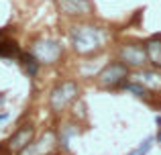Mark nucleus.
Masks as SVG:
<instances>
[{"instance_id": "nucleus-1", "label": "nucleus", "mask_w": 161, "mask_h": 155, "mask_svg": "<svg viewBox=\"0 0 161 155\" xmlns=\"http://www.w3.org/2000/svg\"><path fill=\"white\" fill-rule=\"evenodd\" d=\"M71 43L78 53H94L104 45V33L98 27H74Z\"/></svg>"}, {"instance_id": "nucleus-2", "label": "nucleus", "mask_w": 161, "mask_h": 155, "mask_svg": "<svg viewBox=\"0 0 161 155\" xmlns=\"http://www.w3.org/2000/svg\"><path fill=\"white\" fill-rule=\"evenodd\" d=\"M31 53L39 59V64H55V61L61 57L63 49L57 41H51V39H39L33 43L31 47Z\"/></svg>"}, {"instance_id": "nucleus-3", "label": "nucleus", "mask_w": 161, "mask_h": 155, "mask_svg": "<svg viewBox=\"0 0 161 155\" xmlns=\"http://www.w3.org/2000/svg\"><path fill=\"white\" fill-rule=\"evenodd\" d=\"M75 96H78V84L75 82H61L59 86L53 88L49 102H51V108L55 112H61Z\"/></svg>"}, {"instance_id": "nucleus-4", "label": "nucleus", "mask_w": 161, "mask_h": 155, "mask_svg": "<svg viewBox=\"0 0 161 155\" xmlns=\"http://www.w3.org/2000/svg\"><path fill=\"white\" fill-rule=\"evenodd\" d=\"M129 76L126 64H110L98 74V82L102 88H118L125 84V78Z\"/></svg>"}, {"instance_id": "nucleus-5", "label": "nucleus", "mask_w": 161, "mask_h": 155, "mask_svg": "<svg viewBox=\"0 0 161 155\" xmlns=\"http://www.w3.org/2000/svg\"><path fill=\"white\" fill-rule=\"evenodd\" d=\"M57 147V137H55L53 131H45L43 135L39 137V141L35 143H29L27 147L20 151V155H51Z\"/></svg>"}, {"instance_id": "nucleus-6", "label": "nucleus", "mask_w": 161, "mask_h": 155, "mask_svg": "<svg viewBox=\"0 0 161 155\" xmlns=\"http://www.w3.org/2000/svg\"><path fill=\"white\" fill-rule=\"evenodd\" d=\"M120 59H122V64H126V65L139 68V65H143L149 57H147V49L141 47V45H125V47L120 49Z\"/></svg>"}, {"instance_id": "nucleus-7", "label": "nucleus", "mask_w": 161, "mask_h": 155, "mask_svg": "<svg viewBox=\"0 0 161 155\" xmlns=\"http://www.w3.org/2000/svg\"><path fill=\"white\" fill-rule=\"evenodd\" d=\"M33 135H35L33 127H20L19 131H16L14 135L8 139V147H10L12 151H19V153H20V151H23V149L33 141Z\"/></svg>"}, {"instance_id": "nucleus-8", "label": "nucleus", "mask_w": 161, "mask_h": 155, "mask_svg": "<svg viewBox=\"0 0 161 155\" xmlns=\"http://www.w3.org/2000/svg\"><path fill=\"white\" fill-rule=\"evenodd\" d=\"M59 6L67 14H90L92 12L90 0H61Z\"/></svg>"}, {"instance_id": "nucleus-9", "label": "nucleus", "mask_w": 161, "mask_h": 155, "mask_svg": "<svg viewBox=\"0 0 161 155\" xmlns=\"http://www.w3.org/2000/svg\"><path fill=\"white\" fill-rule=\"evenodd\" d=\"M147 57L155 68H161V37H153L147 41Z\"/></svg>"}, {"instance_id": "nucleus-10", "label": "nucleus", "mask_w": 161, "mask_h": 155, "mask_svg": "<svg viewBox=\"0 0 161 155\" xmlns=\"http://www.w3.org/2000/svg\"><path fill=\"white\" fill-rule=\"evenodd\" d=\"M23 65H25V69H27V74L29 76H37V72H39V59H37L33 53H25L23 55Z\"/></svg>"}, {"instance_id": "nucleus-11", "label": "nucleus", "mask_w": 161, "mask_h": 155, "mask_svg": "<svg viewBox=\"0 0 161 155\" xmlns=\"http://www.w3.org/2000/svg\"><path fill=\"white\" fill-rule=\"evenodd\" d=\"M122 88H125L126 92H133V94L139 96V98H145L147 92H149L145 88V84H141L139 80H137V82H125V84H122Z\"/></svg>"}, {"instance_id": "nucleus-12", "label": "nucleus", "mask_w": 161, "mask_h": 155, "mask_svg": "<svg viewBox=\"0 0 161 155\" xmlns=\"http://www.w3.org/2000/svg\"><path fill=\"white\" fill-rule=\"evenodd\" d=\"M74 135H78V129H75L74 125H65V127L61 129V135H59V143H61L63 147H67V145H69V139Z\"/></svg>"}, {"instance_id": "nucleus-13", "label": "nucleus", "mask_w": 161, "mask_h": 155, "mask_svg": "<svg viewBox=\"0 0 161 155\" xmlns=\"http://www.w3.org/2000/svg\"><path fill=\"white\" fill-rule=\"evenodd\" d=\"M137 78H139L141 84H147V86H151V88H155L159 84V76L153 74V72H143V74H139Z\"/></svg>"}, {"instance_id": "nucleus-14", "label": "nucleus", "mask_w": 161, "mask_h": 155, "mask_svg": "<svg viewBox=\"0 0 161 155\" xmlns=\"http://www.w3.org/2000/svg\"><path fill=\"white\" fill-rule=\"evenodd\" d=\"M153 141H155L153 137H147V139L141 141V145H139L137 149H133L129 155H147V153L151 151V147H153Z\"/></svg>"}, {"instance_id": "nucleus-15", "label": "nucleus", "mask_w": 161, "mask_h": 155, "mask_svg": "<svg viewBox=\"0 0 161 155\" xmlns=\"http://www.w3.org/2000/svg\"><path fill=\"white\" fill-rule=\"evenodd\" d=\"M155 123H157V127L161 129V114H157V116H155Z\"/></svg>"}, {"instance_id": "nucleus-16", "label": "nucleus", "mask_w": 161, "mask_h": 155, "mask_svg": "<svg viewBox=\"0 0 161 155\" xmlns=\"http://www.w3.org/2000/svg\"><path fill=\"white\" fill-rule=\"evenodd\" d=\"M6 116H8L6 112H0V120H4V119H6Z\"/></svg>"}, {"instance_id": "nucleus-17", "label": "nucleus", "mask_w": 161, "mask_h": 155, "mask_svg": "<svg viewBox=\"0 0 161 155\" xmlns=\"http://www.w3.org/2000/svg\"><path fill=\"white\" fill-rule=\"evenodd\" d=\"M157 141L161 143V129H159V133H157Z\"/></svg>"}, {"instance_id": "nucleus-18", "label": "nucleus", "mask_w": 161, "mask_h": 155, "mask_svg": "<svg viewBox=\"0 0 161 155\" xmlns=\"http://www.w3.org/2000/svg\"><path fill=\"white\" fill-rule=\"evenodd\" d=\"M2 100H4V94H0V102H2Z\"/></svg>"}]
</instances>
